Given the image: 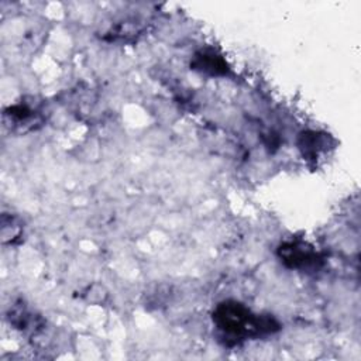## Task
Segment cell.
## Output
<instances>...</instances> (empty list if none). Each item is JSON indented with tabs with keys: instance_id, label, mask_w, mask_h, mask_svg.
<instances>
[{
	"instance_id": "3",
	"label": "cell",
	"mask_w": 361,
	"mask_h": 361,
	"mask_svg": "<svg viewBox=\"0 0 361 361\" xmlns=\"http://www.w3.org/2000/svg\"><path fill=\"white\" fill-rule=\"evenodd\" d=\"M193 66H196V69L204 71L207 73L212 75H217V73H224L226 72V63L224 61L214 55V54H207V52H202L196 56Z\"/></svg>"
},
{
	"instance_id": "1",
	"label": "cell",
	"mask_w": 361,
	"mask_h": 361,
	"mask_svg": "<svg viewBox=\"0 0 361 361\" xmlns=\"http://www.w3.org/2000/svg\"><path fill=\"white\" fill-rule=\"evenodd\" d=\"M220 330L231 336H259L276 331L279 324L269 316H254L237 302H224L213 313Z\"/></svg>"
},
{
	"instance_id": "2",
	"label": "cell",
	"mask_w": 361,
	"mask_h": 361,
	"mask_svg": "<svg viewBox=\"0 0 361 361\" xmlns=\"http://www.w3.org/2000/svg\"><path fill=\"white\" fill-rule=\"evenodd\" d=\"M279 257L290 268H306L316 262L314 252L302 243H289L281 245Z\"/></svg>"
}]
</instances>
